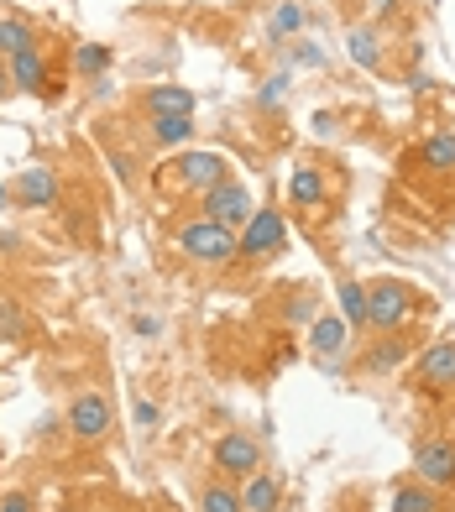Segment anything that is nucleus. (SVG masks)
Returning a JSON list of instances; mask_svg holds the SVG:
<instances>
[{
    "label": "nucleus",
    "mask_w": 455,
    "mask_h": 512,
    "mask_svg": "<svg viewBox=\"0 0 455 512\" xmlns=\"http://www.w3.org/2000/svg\"><path fill=\"white\" fill-rule=\"evenodd\" d=\"M0 512H37V502L27 492H6V497H0Z\"/></svg>",
    "instance_id": "nucleus-27"
},
{
    "label": "nucleus",
    "mask_w": 455,
    "mask_h": 512,
    "mask_svg": "<svg viewBox=\"0 0 455 512\" xmlns=\"http://www.w3.org/2000/svg\"><path fill=\"white\" fill-rule=\"evenodd\" d=\"M278 507H283V486L272 481L267 471L241 481V512H278Z\"/></svg>",
    "instance_id": "nucleus-13"
},
{
    "label": "nucleus",
    "mask_w": 455,
    "mask_h": 512,
    "mask_svg": "<svg viewBox=\"0 0 455 512\" xmlns=\"http://www.w3.org/2000/svg\"><path fill=\"white\" fill-rule=\"evenodd\" d=\"M283 89H288V74L267 79V89H262V105H278V100H283Z\"/></svg>",
    "instance_id": "nucleus-28"
},
{
    "label": "nucleus",
    "mask_w": 455,
    "mask_h": 512,
    "mask_svg": "<svg viewBox=\"0 0 455 512\" xmlns=\"http://www.w3.org/2000/svg\"><path fill=\"white\" fill-rule=\"evenodd\" d=\"M11 89L16 95H42V84H48V58H42V48H27L11 58Z\"/></svg>",
    "instance_id": "nucleus-10"
},
{
    "label": "nucleus",
    "mask_w": 455,
    "mask_h": 512,
    "mask_svg": "<svg viewBox=\"0 0 455 512\" xmlns=\"http://www.w3.org/2000/svg\"><path fill=\"white\" fill-rule=\"evenodd\" d=\"M309 314H314L309 298H299V304H288V319H309Z\"/></svg>",
    "instance_id": "nucleus-31"
},
{
    "label": "nucleus",
    "mask_w": 455,
    "mask_h": 512,
    "mask_svg": "<svg viewBox=\"0 0 455 512\" xmlns=\"http://www.w3.org/2000/svg\"><path fill=\"white\" fill-rule=\"evenodd\" d=\"M204 220H215V225H246L252 220V189L236 178H225L215 183V189H204Z\"/></svg>",
    "instance_id": "nucleus-4"
},
{
    "label": "nucleus",
    "mask_w": 455,
    "mask_h": 512,
    "mask_svg": "<svg viewBox=\"0 0 455 512\" xmlns=\"http://www.w3.org/2000/svg\"><path fill=\"white\" fill-rule=\"evenodd\" d=\"M189 136H194V115H152V142L184 147Z\"/></svg>",
    "instance_id": "nucleus-18"
},
{
    "label": "nucleus",
    "mask_w": 455,
    "mask_h": 512,
    "mask_svg": "<svg viewBox=\"0 0 455 512\" xmlns=\"http://www.w3.org/2000/svg\"><path fill=\"white\" fill-rule=\"evenodd\" d=\"M299 63H309V68H320V63H325V53L314 48V42H299Z\"/></svg>",
    "instance_id": "nucleus-30"
},
{
    "label": "nucleus",
    "mask_w": 455,
    "mask_h": 512,
    "mask_svg": "<svg viewBox=\"0 0 455 512\" xmlns=\"http://www.w3.org/2000/svg\"><path fill=\"white\" fill-rule=\"evenodd\" d=\"M74 68L89 79H100L105 68H110V48H100V42H84V48H74Z\"/></svg>",
    "instance_id": "nucleus-23"
},
{
    "label": "nucleus",
    "mask_w": 455,
    "mask_h": 512,
    "mask_svg": "<svg viewBox=\"0 0 455 512\" xmlns=\"http://www.w3.org/2000/svg\"><path fill=\"white\" fill-rule=\"evenodd\" d=\"M299 27H304V6H293V0H288V6H278V16H272V32L288 37V32H299Z\"/></svg>",
    "instance_id": "nucleus-26"
},
{
    "label": "nucleus",
    "mask_w": 455,
    "mask_h": 512,
    "mask_svg": "<svg viewBox=\"0 0 455 512\" xmlns=\"http://www.w3.org/2000/svg\"><path fill=\"white\" fill-rule=\"evenodd\" d=\"M0 204H6V189H0Z\"/></svg>",
    "instance_id": "nucleus-34"
},
{
    "label": "nucleus",
    "mask_w": 455,
    "mask_h": 512,
    "mask_svg": "<svg viewBox=\"0 0 455 512\" xmlns=\"http://www.w3.org/2000/svg\"><path fill=\"white\" fill-rule=\"evenodd\" d=\"M63 512H74V507H63Z\"/></svg>",
    "instance_id": "nucleus-35"
},
{
    "label": "nucleus",
    "mask_w": 455,
    "mask_h": 512,
    "mask_svg": "<svg viewBox=\"0 0 455 512\" xmlns=\"http://www.w3.org/2000/svg\"><path fill=\"white\" fill-rule=\"evenodd\" d=\"M340 314H346V324H367V288L361 283H340Z\"/></svg>",
    "instance_id": "nucleus-22"
},
{
    "label": "nucleus",
    "mask_w": 455,
    "mask_h": 512,
    "mask_svg": "<svg viewBox=\"0 0 455 512\" xmlns=\"http://www.w3.org/2000/svg\"><path fill=\"white\" fill-rule=\"evenodd\" d=\"M288 199L304 204V209L320 204V199H325V173H320V168H293V173H288Z\"/></svg>",
    "instance_id": "nucleus-17"
},
{
    "label": "nucleus",
    "mask_w": 455,
    "mask_h": 512,
    "mask_svg": "<svg viewBox=\"0 0 455 512\" xmlns=\"http://www.w3.org/2000/svg\"><path fill=\"white\" fill-rule=\"evenodd\" d=\"M288 241V225L278 209H252V220H246V230L236 236V256H252V262H267V256H278Z\"/></svg>",
    "instance_id": "nucleus-3"
},
{
    "label": "nucleus",
    "mask_w": 455,
    "mask_h": 512,
    "mask_svg": "<svg viewBox=\"0 0 455 512\" xmlns=\"http://www.w3.org/2000/svg\"><path fill=\"white\" fill-rule=\"evenodd\" d=\"M414 387L424 392H455V340H435V345H424L419 361H414Z\"/></svg>",
    "instance_id": "nucleus-5"
},
{
    "label": "nucleus",
    "mask_w": 455,
    "mask_h": 512,
    "mask_svg": "<svg viewBox=\"0 0 455 512\" xmlns=\"http://www.w3.org/2000/svg\"><path fill=\"white\" fill-rule=\"evenodd\" d=\"M0 340H27V314L16 309V298H0Z\"/></svg>",
    "instance_id": "nucleus-24"
},
{
    "label": "nucleus",
    "mask_w": 455,
    "mask_h": 512,
    "mask_svg": "<svg viewBox=\"0 0 455 512\" xmlns=\"http://www.w3.org/2000/svg\"><path fill=\"white\" fill-rule=\"evenodd\" d=\"M424 173H455V131H435L429 142L419 147Z\"/></svg>",
    "instance_id": "nucleus-14"
},
{
    "label": "nucleus",
    "mask_w": 455,
    "mask_h": 512,
    "mask_svg": "<svg viewBox=\"0 0 455 512\" xmlns=\"http://www.w3.org/2000/svg\"><path fill=\"white\" fill-rule=\"evenodd\" d=\"M414 309H424V298L414 293V288H408V283H393V277H388V283H372L367 288V324H372V330H403V319L408 314H414Z\"/></svg>",
    "instance_id": "nucleus-2"
},
{
    "label": "nucleus",
    "mask_w": 455,
    "mask_h": 512,
    "mask_svg": "<svg viewBox=\"0 0 455 512\" xmlns=\"http://www.w3.org/2000/svg\"><path fill=\"white\" fill-rule=\"evenodd\" d=\"M204 512H241V492H231L225 481L204 486Z\"/></svg>",
    "instance_id": "nucleus-25"
},
{
    "label": "nucleus",
    "mask_w": 455,
    "mask_h": 512,
    "mask_svg": "<svg viewBox=\"0 0 455 512\" xmlns=\"http://www.w3.org/2000/svg\"><path fill=\"white\" fill-rule=\"evenodd\" d=\"M372 6H377L382 16H393V11H398V0H372Z\"/></svg>",
    "instance_id": "nucleus-33"
},
{
    "label": "nucleus",
    "mask_w": 455,
    "mask_h": 512,
    "mask_svg": "<svg viewBox=\"0 0 455 512\" xmlns=\"http://www.w3.org/2000/svg\"><path fill=\"white\" fill-rule=\"evenodd\" d=\"M178 246H184V256L199 262V267H225L236 256V230L215 225V220H189L184 230H178Z\"/></svg>",
    "instance_id": "nucleus-1"
},
{
    "label": "nucleus",
    "mask_w": 455,
    "mask_h": 512,
    "mask_svg": "<svg viewBox=\"0 0 455 512\" xmlns=\"http://www.w3.org/2000/svg\"><path fill=\"white\" fill-rule=\"evenodd\" d=\"M163 173H173L184 189H215V183H225V173H231V162H225L220 152H184L173 162V168H163Z\"/></svg>",
    "instance_id": "nucleus-7"
},
{
    "label": "nucleus",
    "mask_w": 455,
    "mask_h": 512,
    "mask_svg": "<svg viewBox=\"0 0 455 512\" xmlns=\"http://www.w3.org/2000/svg\"><path fill=\"white\" fill-rule=\"evenodd\" d=\"M53 199H58L53 168H27V173H21V183H16V204L21 209H42V204H53Z\"/></svg>",
    "instance_id": "nucleus-12"
},
{
    "label": "nucleus",
    "mask_w": 455,
    "mask_h": 512,
    "mask_svg": "<svg viewBox=\"0 0 455 512\" xmlns=\"http://www.w3.org/2000/svg\"><path fill=\"white\" fill-rule=\"evenodd\" d=\"M6 95H16V89H11V74L0 68V100H6Z\"/></svg>",
    "instance_id": "nucleus-32"
},
{
    "label": "nucleus",
    "mask_w": 455,
    "mask_h": 512,
    "mask_svg": "<svg viewBox=\"0 0 455 512\" xmlns=\"http://www.w3.org/2000/svg\"><path fill=\"white\" fill-rule=\"evenodd\" d=\"M215 465H220V476H257L262 471V450H257V439L252 434H225L220 445H215Z\"/></svg>",
    "instance_id": "nucleus-9"
},
{
    "label": "nucleus",
    "mask_w": 455,
    "mask_h": 512,
    "mask_svg": "<svg viewBox=\"0 0 455 512\" xmlns=\"http://www.w3.org/2000/svg\"><path fill=\"white\" fill-rule=\"evenodd\" d=\"M147 110L152 115H194V95L178 84H157V89H147Z\"/></svg>",
    "instance_id": "nucleus-15"
},
{
    "label": "nucleus",
    "mask_w": 455,
    "mask_h": 512,
    "mask_svg": "<svg viewBox=\"0 0 455 512\" xmlns=\"http://www.w3.org/2000/svg\"><path fill=\"white\" fill-rule=\"evenodd\" d=\"M403 356H408V340H403V335L393 330L388 340H377V345H372V351H367V356H361V366H367V371H393V366H398Z\"/></svg>",
    "instance_id": "nucleus-20"
},
{
    "label": "nucleus",
    "mask_w": 455,
    "mask_h": 512,
    "mask_svg": "<svg viewBox=\"0 0 455 512\" xmlns=\"http://www.w3.org/2000/svg\"><path fill=\"white\" fill-rule=\"evenodd\" d=\"M351 58H356V68H382V32L377 27H356L351 32Z\"/></svg>",
    "instance_id": "nucleus-19"
},
{
    "label": "nucleus",
    "mask_w": 455,
    "mask_h": 512,
    "mask_svg": "<svg viewBox=\"0 0 455 512\" xmlns=\"http://www.w3.org/2000/svg\"><path fill=\"white\" fill-rule=\"evenodd\" d=\"M27 48H37L32 21H21V16H0V58H16V53H27Z\"/></svg>",
    "instance_id": "nucleus-16"
},
{
    "label": "nucleus",
    "mask_w": 455,
    "mask_h": 512,
    "mask_svg": "<svg viewBox=\"0 0 455 512\" xmlns=\"http://www.w3.org/2000/svg\"><path fill=\"white\" fill-rule=\"evenodd\" d=\"M414 471L424 486H455V439H419L414 450Z\"/></svg>",
    "instance_id": "nucleus-8"
},
{
    "label": "nucleus",
    "mask_w": 455,
    "mask_h": 512,
    "mask_svg": "<svg viewBox=\"0 0 455 512\" xmlns=\"http://www.w3.org/2000/svg\"><path fill=\"white\" fill-rule=\"evenodd\" d=\"M157 418H163L157 403H136V424H142V429H157Z\"/></svg>",
    "instance_id": "nucleus-29"
},
{
    "label": "nucleus",
    "mask_w": 455,
    "mask_h": 512,
    "mask_svg": "<svg viewBox=\"0 0 455 512\" xmlns=\"http://www.w3.org/2000/svg\"><path fill=\"white\" fill-rule=\"evenodd\" d=\"M309 345H314V356H320V361H330V356H340L351 345V324L335 319V314H320V319H314V330H309Z\"/></svg>",
    "instance_id": "nucleus-11"
},
{
    "label": "nucleus",
    "mask_w": 455,
    "mask_h": 512,
    "mask_svg": "<svg viewBox=\"0 0 455 512\" xmlns=\"http://www.w3.org/2000/svg\"><path fill=\"white\" fill-rule=\"evenodd\" d=\"M393 512H440L435 486H398V492H393Z\"/></svg>",
    "instance_id": "nucleus-21"
},
{
    "label": "nucleus",
    "mask_w": 455,
    "mask_h": 512,
    "mask_svg": "<svg viewBox=\"0 0 455 512\" xmlns=\"http://www.w3.org/2000/svg\"><path fill=\"white\" fill-rule=\"evenodd\" d=\"M63 424L74 429L79 439H89V445H95V439L110 434L116 413H110V398H105V392H79V398L68 403V418H63Z\"/></svg>",
    "instance_id": "nucleus-6"
}]
</instances>
